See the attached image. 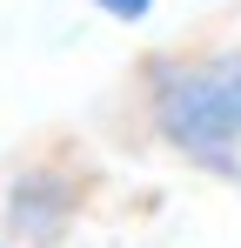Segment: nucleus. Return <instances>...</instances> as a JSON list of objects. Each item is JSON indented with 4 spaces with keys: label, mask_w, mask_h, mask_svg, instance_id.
<instances>
[{
    "label": "nucleus",
    "mask_w": 241,
    "mask_h": 248,
    "mask_svg": "<svg viewBox=\"0 0 241 248\" xmlns=\"http://www.w3.org/2000/svg\"><path fill=\"white\" fill-rule=\"evenodd\" d=\"M141 108L161 148L201 174L241 181V41L154 54L141 67Z\"/></svg>",
    "instance_id": "1"
},
{
    "label": "nucleus",
    "mask_w": 241,
    "mask_h": 248,
    "mask_svg": "<svg viewBox=\"0 0 241 248\" xmlns=\"http://www.w3.org/2000/svg\"><path fill=\"white\" fill-rule=\"evenodd\" d=\"M80 215V174L67 161H34L7 181V235L20 248L60 242V228Z\"/></svg>",
    "instance_id": "2"
},
{
    "label": "nucleus",
    "mask_w": 241,
    "mask_h": 248,
    "mask_svg": "<svg viewBox=\"0 0 241 248\" xmlns=\"http://www.w3.org/2000/svg\"><path fill=\"white\" fill-rule=\"evenodd\" d=\"M94 14H107V20H120V27H134V20H148L154 14V0H87Z\"/></svg>",
    "instance_id": "3"
},
{
    "label": "nucleus",
    "mask_w": 241,
    "mask_h": 248,
    "mask_svg": "<svg viewBox=\"0 0 241 248\" xmlns=\"http://www.w3.org/2000/svg\"><path fill=\"white\" fill-rule=\"evenodd\" d=\"M0 248H7V242H0Z\"/></svg>",
    "instance_id": "4"
}]
</instances>
